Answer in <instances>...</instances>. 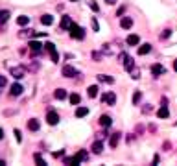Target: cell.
<instances>
[{"mask_svg":"<svg viewBox=\"0 0 177 166\" xmlns=\"http://www.w3.org/2000/svg\"><path fill=\"white\" fill-rule=\"evenodd\" d=\"M70 37L72 39H85V30L81 28V26H78V24H72L70 26Z\"/></svg>","mask_w":177,"mask_h":166,"instance_id":"obj_1","label":"cell"},{"mask_svg":"<svg viewBox=\"0 0 177 166\" xmlns=\"http://www.w3.org/2000/svg\"><path fill=\"white\" fill-rule=\"evenodd\" d=\"M102 102L107 103V105H115V103H116V94H115V92H105V94L102 96Z\"/></svg>","mask_w":177,"mask_h":166,"instance_id":"obj_2","label":"cell"},{"mask_svg":"<svg viewBox=\"0 0 177 166\" xmlns=\"http://www.w3.org/2000/svg\"><path fill=\"white\" fill-rule=\"evenodd\" d=\"M46 122H48L50 126H55V124L59 122V115H57L55 111H50V113L46 115Z\"/></svg>","mask_w":177,"mask_h":166,"instance_id":"obj_3","label":"cell"},{"mask_svg":"<svg viewBox=\"0 0 177 166\" xmlns=\"http://www.w3.org/2000/svg\"><path fill=\"white\" fill-rule=\"evenodd\" d=\"M22 91H24V89H22V85H20V83H13V85H11V89H9V94H11V96H20V94H22Z\"/></svg>","mask_w":177,"mask_h":166,"instance_id":"obj_4","label":"cell"},{"mask_svg":"<svg viewBox=\"0 0 177 166\" xmlns=\"http://www.w3.org/2000/svg\"><path fill=\"white\" fill-rule=\"evenodd\" d=\"M124 67H126L127 72H131V70L135 68V61H133V57H129L127 54H126V57H124Z\"/></svg>","mask_w":177,"mask_h":166,"instance_id":"obj_5","label":"cell"},{"mask_svg":"<svg viewBox=\"0 0 177 166\" xmlns=\"http://www.w3.org/2000/svg\"><path fill=\"white\" fill-rule=\"evenodd\" d=\"M63 76H65V78H74V76H76V68L70 67V65H65V67H63Z\"/></svg>","mask_w":177,"mask_h":166,"instance_id":"obj_6","label":"cell"},{"mask_svg":"<svg viewBox=\"0 0 177 166\" xmlns=\"http://www.w3.org/2000/svg\"><path fill=\"white\" fill-rule=\"evenodd\" d=\"M126 43H127L129 46H137V44L140 43V37H139V35H135V33H131V35H127Z\"/></svg>","mask_w":177,"mask_h":166,"instance_id":"obj_7","label":"cell"},{"mask_svg":"<svg viewBox=\"0 0 177 166\" xmlns=\"http://www.w3.org/2000/svg\"><path fill=\"white\" fill-rule=\"evenodd\" d=\"M166 72V68L163 67V65H159V63H155L153 67H151V74L153 76H161V74H164Z\"/></svg>","mask_w":177,"mask_h":166,"instance_id":"obj_8","label":"cell"},{"mask_svg":"<svg viewBox=\"0 0 177 166\" xmlns=\"http://www.w3.org/2000/svg\"><path fill=\"white\" fill-rule=\"evenodd\" d=\"M120 137H122V133H113L111 139H109V146H111V148H116L118 142H120Z\"/></svg>","mask_w":177,"mask_h":166,"instance_id":"obj_9","label":"cell"},{"mask_svg":"<svg viewBox=\"0 0 177 166\" xmlns=\"http://www.w3.org/2000/svg\"><path fill=\"white\" fill-rule=\"evenodd\" d=\"M74 22L70 20V17H61V30H70V26H72Z\"/></svg>","mask_w":177,"mask_h":166,"instance_id":"obj_10","label":"cell"},{"mask_svg":"<svg viewBox=\"0 0 177 166\" xmlns=\"http://www.w3.org/2000/svg\"><path fill=\"white\" fill-rule=\"evenodd\" d=\"M120 26H122L124 30H129V28L133 26V18H131V17H122V20H120Z\"/></svg>","mask_w":177,"mask_h":166,"instance_id":"obj_11","label":"cell"},{"mask_svg":"<svg viewBox=\"0 0 177 166\" xmlns=\"http://www.w3.org/2000/svg\"><path fill=\"white\" fill-rule=\"evenodd\" d=\"M11 76H13L15 79H22V78H24V68H20V67L11 68Z\"/></svg>","mask_w":177,"mask_h":166,"instance_id":"obj_12","label":"cell"},{"mask_svg":"<svg viewBox=\"0 0 177 166\" xmlns=\"http://www.w3.org/2000/svg\"><path fill=\"white\" fill-rule=\"evenodd\" d=\"M42 46H44V44H41L39 41H30V48H31V52H33V54H39Z\"/></svg>","mask_w":177,"mask_h":166,"instance_id":"obj_13","label":"cell"},{"mask_svg":"<svg viewBox=\"0 0 177 166\" xmlns=\"http://www.w3.org/2000/svg\"><path fill=\"white\" fill-rule=\"evenodd\" d=\"M111 124H113V120H111V116H109V115H102V116H100V126L109 128Z\"/></svg>","mask_w":177,"mask_h":166,"instance_id":"obj_14","label":"cell"},{"mask_svg":"<svg viewBox=\"0 0 177 166\" xmlns=\"http://www.w3.org/2000/svg\"><path fill=\"white\" fill-rule=\"evenodd\" d=\"M150 52H151V44L146 43V44H140V46H139V55H146V54H150Z\"/></svg>","mask_w":177,"mask_h":166,"instance_id":"obj_15","label":"cell"},{"mask_svg":"<svg viewBox=\"0 0 177 166\" xmlns=\"http://www.w3.org/2000/svg\"><path fill=\"white\" fill-rule=\"evenodd\" d=\"M98 91H100V89H98V85H91V87L87 89L89 98H96V96H98Z\"/></svg>","mask_w":177,"mask_h":166,"instance_id":"obj_16","label":"cell"},{"mask_svg":"<svg viewBox=\"0 0 177 166\" xmlns=\"http://www.w3.org/2000/svg\"><path fill=\"white\" fill-rule=\"evenodd\" d=\"M157 116H159V118H168V116H170V111H168V107H166V105H163V107L157 111Z\"/></svg>","mask_w":177,"mask_h":166,"instance_id":"obj_17","label":"cell"},{"mask_svg":"<svg viewBox=\"0 0 177 166\" xmlns=\"http://www.w3.org/2000/svg\"><path fill=\"white\" fill-rule=\"evenodd\" d=\"M28 129H30V131H37V129H39V120H37V118L28 120Z\"/></svg>","mask_w":177,"mask_h":166,"instance_id":"obj_18","label":"cell"},{"mask_svg":"<svg viewBox=\"0 0 177 166\" xmlns=\"http://www.w3.org/2000/svg\"><path fill=\"white\" fill-rule=\"evenodd\" d=\"M98 81H103V83H115V78L107 76V74H98Z\"/></svg>","mask_w":177,"mask_h":166,"instance_id":"obj_19","label":"cell"},{"mask_svg":"<svg viewBox=\"0 0 177 166\" xmlns=\"http://www.w3.org/2000/svg\"><path fill=\"white\" fill-rule=\"evenodd\" d=\"M54 96H55V100H65L68 94H66V91H65V89H57V91L54 92Z\"/></svg>","mask_w":177,"mask_h":166,"instance_id":"obj_20","label":"cell"},{"mask_svg":"<svg viewBox=\"0 0 177 166\" xmlns=\"http://www.w3.org/2000/svg\"><path fill=\"white\" fill-rule=\"evenodd\" d=\"M92 152H94V153H96V155H100V153H102V152H103V144H102V142H100V140H96V142H94V144H92Z\"/></svg>","mask_w":177,"mask_h":166,"instance_id":"obj_21","label":"cell"},{"mask_svg":"<svg viewBox=\"0 0 177 166\" xmlns=\"http://www.w3.org/2000/svg\"><path fill=\"white\" fill-rule=\"evenodd\" d=\"M17 24H18V26H26V24H30V17H26V15L17 17Z\"/></svg>","mask_w":177,"mask_h":166,"instance_id":"obj_22","label":"cell"},{"mask_svg":"<svg viewBox=\"0 0 177 166\" xmlns=\"http://www.w3.org/2000/svg\"><path fill=\"white\" fill-rule=\"evenodd\" d=\"M87 115H89V109H87V107H78V109H76V116H78V118H83V116H87Z\"/></svg>","mask_w":177,"mask_h":166,"instance_id":"obj_23","label":"cell"},{"mask_svg":"<svg viewBox=\"0 0 177 166\" xmlns=\"http://www.w3.org/2000/svg\"><path fill=\"white\" fill-rule=\"evenodd\" d=\"M41 22H42L44 26H50V24L54 22V17H52V15H42V17H41Z\"/></svg>","mask_w":177,"mask_h":166,"instance_id":"obj_24","label":"cell"},{"mask_svg":"<svg viewBox=\"0 0 177 166\" xmlns=\"http://www.w3.org/2000/svg\"><path fill=\"white\" fill-rule=\"evenodd\" d=\"M81 163V159L78 157V155H74V157H68V159H65V164H79Z\"/></svg>","mask_w":177,"mask_h":166,"instance_id":"obj_25","label":"cell"},{"mask_svg":"<svg viewBox=\"0 0 177 166\" xmlns=\"http://www.w3.org/2000/svg\"><path fill=\"white\" fill-rule=\"evenodd\" d=\"M79 102H81V96H79L78 92H74V94H70V103H72V105H78Z\"/></svg>","mask_w":177,"mask_h":166,"instance_id":"obj_26","label":"cell"},{"mask_svg":"<svg viewBox=\"0 0 177 166\" xmlns=\"http://www.w3.org/2000/svg\"><path fill=\"white\" fill-rule=\"evenodd\" d=\"M7 18H9V11H7V9L0 11V24H6V22H7Z\"/></svg>","mask_w":177,"mask_h":166,"instance_id":"obj_27","label":"cell"},{"mask_svg":"<svg viewBox=\"0 0 177 166\" xmlns=\"http://www.w3.org/2000/svg\"><path fill=\"white\" fill-rule=\"evenodd\" d=\"M44 50H46L48 54H54V52H55V44H54V43H46V44H44Z\"/></svg>","mask_w":177,"mask_h":166,"instance_id":"obj_28","label":"cell"},{"mask_svg":"<svg viewBox=\"0 0 177 166\" xmlns=\"http://www.w3.org/2000/svg\"><path fill=\"white\" fill-rule=\"evenodd\" d=\"M140 98H142V92H140V91H137V92L133 94V103H135V105H139V103H140Z\"/></svg>","mask_w":177,"mask_h":166,"instance_id":"obj_29","label":"cell"},{"mask_svg":"<svg viewBox=\"0 0 177 166\" xmlns=\"http://www.w3.org/2000/svg\"><path fill=\"white\" fill-rule=\"evenodd\" d=\"M33 159H35V163H37V164H39V166H44V164H46V163L42 161V157H41L39 153H35V157H33Z\"/></svg>","mask_w":177,"mask_h":166,"instance_id":"obj_30","label":"cell"},{"mask_svg":"<svg viewBox=\"0 0 177 166\" xmlns=\"http://www.w3.org/2000/svg\"><path fill=\"white\" fill-rule=\"evenodd\" d=\"M78 157H79L81 161H87V157H89V153H87L85 150H79V153H78Z\"/></svg>","mask_w":177,"mask_h":166,"instance_id":"obj_31","label":"cell"},{"mask_svg":"<svg viewBox=\"0 0 177 166\" xmlns=\"http://www.w3.org/2000/svg\"><path fill=\"white\" fill-rule=\"evenodd\" d=\"M89 6H91V9H92V11H100V6H98L94 0H91V2H89Z\"/></svg>","mask_w":177,"mask_h":166,"instance_id":"obj_32","label":"cell"},{"mask_svg":"<svg viewBox=\"0 0 177 166\" xmlns=\"http://www.w3.org/2000/svg\"><path fill=\"white\" fill-rule=\"evenodd\" d=\"M131 78H133V79H139V78H140V72H139V68H133V70H131Z\"/></svg>","mask_w":177,"mask_h":166,"instance_id":"obj_33","label":"cell"},{"mask_svg":"<svg viewBox=\"0 0 177 166\" xmlns=\"http://www.w3.org/2000/svg\"><path fill=\"white\" fill-rule=\"evenodd\" d=\"M13 135H15V140H17V142H20V140H22V133H20L18 129H15V131H13Z\"/></svg>","mask_w":177,"mask_h":166,"instance_id":"obj_34","label":"cell"},{"mask_svg":"<svg viewBox=\"0 0 177 166\" xmlns=\"http://www.w3.org/2000/svg\"><path fill=\"white\" fill-rule=\"evenodd\" d=\"M92 30H94V31H100V24H98V20H96L94 17H92Z\"/></svg>","mask_w":177,"mask_h":166,"instance_id":"obj_35","label":"cell"},{"mask_svg":"<svg viewBox=\"0 0 177 166\" xmlns=\"http://www.w3.org/2000/svg\"><path fill=\"white\" fill-rule=\"evenodd\" d=\"M170 35H172V30H164V31L161 33V39H168Z\"/></svg>","mask_w":177,"mask_h":166,"instance_id":"obj_36","label":"cell"},{"mask_svg":"<svg viewBox=\"0 0 177 166\" xmlns=\"http://www.w3.org/2000/svg\"><path fill=\"white\" fill-rule=\"evenodd\" d=\"M50 57H52V61H54V63H59V54H57V52L50 54Z\"/></svg>","mask_w":177,"mask_h":166,"instance_id":"obj_37","label":"cell"},{"mask_svg":"<svg viewBox=\"0 0 177 166\" xmlns=\"http://www.w3.org/2000/svg\"><path fill=\"white\" fill-rule=\"evenodd\" d=\"M151 111H153L151 105H144V107H142V113H144V115H148V113H151Z\"/></svg>","mask_w":177,"mask_h":166,"instance_id":"obj_38","label":"cell"},{"mask_svg":"<svg viewBox=\"0 0 177 166\" xmlns=\"http://www.w3.org/2000/svg\"><path fill=\"white\" fill-rule=\"evenodd\" d=\"M6 87V76H0V89Z\"/></svg>","mask_w":177,"mask_h":166,"instance_id":"obj_39","label":"cell"},{"mask_svg":"<svg viewBox=\"0 0 177 166\" xmlns=\"http://www.w3.org/2000/svg\"><path fill=\"white\" fill-rule=\"evenodd\" d=\"M92 57H94L96 61H100V59H102V54H98V52H94V54H92Z\"/></svg>","mask_w":177,"mask_h":166,"instance_id":"obj_40","label":"cell"},{"mask_svg":"<svg viewBox=\"0 0 177 166\" xmlns=\"http://www.w3.org/2000/svg\"><path fill=\"white\" fill-rule=\"evenodd\" d=\"M63 155H65V152H63V150H61V152H55V153H54V157H55V159H57V157H63Z\"/></svg>","mask_w":177,"mask_h":166,"instance_id":"obj_41","label":"cell"},{"mask_svg":"<svg viewBox=\"0 0 177 166\" xmlns=\"http://www.w3.org/2000/svg\"><path fill=\"white\" fill-rule=\"evenodd\" d=\"M105 4H109V6H113V4H116V0H105Z\"/></svg>","mask_w":177,"mask_h":166,"instance_id":"obj_42","label":"cell"},{"mask_svg":"<svg viewBox=\"0 0 177 166\" xmlns=\"http://www.w3.org/2000/svg\"><path fill=\"white\" fill-rule=\"evenodd\" d=\"M174 70H175V72H177V59H175V61H174Z\"/></svg>","mask_w":177,"mask_h":166,"instance_id":"obj_43","label":"cell"},{"mask_svg":"<svg viewBox=\"0 0 177 166\" xmlns=\"http://www.w3.org/2000/svg\"><path fill=\"white\" fill-rule=\"evenodd\" d=\"M2 137H4V129L0 128V139H2Z\"/></svg>","mask_w":177,"mask_h":166,"instance_id":"obj_44","label":"cell"},{"mask_svg":"<svg viewBox=\"0 0 177 166\" xmlns=\"http://www.w3.org/2000/svg\"><path fill=\"white\" fill-rule=\"evenodd\" d=\"M4 164H6V163H4V161H0V166H4Z\"/></svg>","mask_w":177,"mask_h":166,"instance_id":"obj_45","label":"cell"},{"mask_svg":"<svg viewBox=\"0 0 177 166\" xmlns=\"http://www.w3.org/2000/svg\"><path fill=\"white\" fill-rule=\"evenodd\" d=\"M70 2H78V0H70Z\"/></svg>","mask_w":177,"mask_h":166,"instance_id":"obj_46","label":"cell"}]
</instances>
